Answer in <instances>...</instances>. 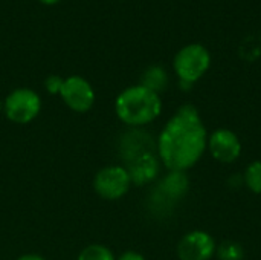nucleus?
<instances>
[{"instance_id":"nucleus-2","label":"nucleus","mask_w":261,"mask_h":260,"mask_svg":"<svg viewBox=\"0 0 261 260\" xmlns=\"http://www.w3.org/2000/svg\"><path fill=\"white\" fill-rule=\"evenodd\" d=\"M115 112L124 124L130 127H144L159 118L162 100L159 93L142 84L130 86L118 95Z\"/></svg>"},{"instance_id":"nucleus-10","label":"nucleus","mask_w":261,"mask_h":260,"mask_svg":"<svg viewBox=\"0 0 261 260\" xmlns=\"http://www.w3.org/2000/svg\"><path fill=\"white\" fill-rule=\"evenodd\" d=\"M159 164H161L159 158H156L150 152L133 158L130 169H127L132 184L144 185L154 181L159 175Z\"/></svg>"},{"instance_id":"nucleus-9","label":"nucleus","mask_w":261,"mask_h":260,"mask_svg":"<svg viewBox=\"0 0 261 260\" xmlns=\"http://www.w3.org/2000/svg\"><path fill=\"white\" fill-rule=\"evenodd\" d=\"M188 190H190V178L187 172L168 170V173L159 182L156 193L167 204H174L176 201L182 199L188 193Z\"/></svg>"},{"instance_id":"nucleus-6","label":"nucleus","mask_w":261,"mask_h":260,"mask_svg":"<svg viewBox=\"0 0 261 260\" xmlns=\"http://www.w3.org/2000/svg\"><path fill=\"white\" fill-rule=\"evenodd\" d=\"M217 242L205 230H193L184 234L176 247L179 260H213L216 257Z\"/></svg>"},{"instance_id":"nucleus-12","label":"nucleus","mask_w":261,"mask_h":260,"mask_svg":"<svg viewBox=\"0 0 261 260\" xmlns=\"http://www.w3.org/2000/svg\"><path fill=\"white\" fill-rule=\"evenodd\" d=\"M243 185L255 195H261V159H255L246 166L243 175Z\"/></svg>"},{"instance_id":"nucleus-1","label":"nucleus","mask_w":261,"mask_h":260,"mask_svg":"<svg viewBox=\"0 0 261 260\" xmlns=\"http://www.w3.org/2000/svg\"><path fill=\"white\" fill-rule=\"evenodd\" d=\"M208 130L199 110L185 104L167 121L158 138V158L167 170L188 172L206 153Z\"/></svg>"},{"instance_id":"nucleus-16","label":"nucleus","mask_w":261,"mask_h":260,"mask_svg":"<svg viewBox=\"0 0 261 260\" xmlns=\"http://www.w3.org/2000/svg\"><path fill=\"white\" fill-rule=\"evenodd\" d=\"M116 260H145V257L138 253V251H125L124 254H121Z\"/></svg>"},{"instance_id":"nucleus-4","label":"nucleus","mask_w":261,"mask_h":260,"mask_svg":"<svg viewBox=\"0 0 261 260\" xmlns=\"http://www.w3.org/2000/svg\"><path fill=\"white\" fill-rule=\"evenodd\" d=\"M41 110V100L32 89L20 87L12 90L5 100L6 118L15 124H28Z\"/></svg>"},{"instance_id":"nucleus-5","label":"nucleus","mask_w":261,"mask_h":260,"mask_svg":"<svg viewBox=\"0 0 261 260\" xmlns=\"http://www.w3.org/2000/svg\"><path fill=\"white\" fill-rule=\"evenodd\" d=\"M132 179L128 170L121 166H109L101 169L95 179L93 188L95 192L106 201H116L127 195L130 190Z\"/></svg>"},{"instance_id":"nucleus-17","label":"nucleus","mask_w":261,"mask_h":260,"mask_svg":"<svg viewBox=\"0 0 261 260\" xmlns=\"http://www.w3.org/2000/svg\"><path fill=\"white\" fill-rule=\"evenodd\" d=\"M17 260H46L44 257L38 256V254H23L20 256Z\"/></svg>"},{"instance_id":"nucleus-11","label":"nucleus","mask_w":261,"mask_h":260,"mask_svg":"<svg viewBox=\"0 0 261 260\" xmlns=\"http://www.w3.org/2000/svg\"><path fill=\"white\" fill-rule=\"evenodd\" d=\"M141 84L145 86L147 89L159 93V92H162L167 87V84H168V75H167V72H165L164 67H161V66H151V67H148L144 72L142 83Z\"/></svg>"},{"instance_id":"nucleus-8","label":"nucleus","mask_w":261,"mask_h":260,"mask_svg":"<svg viewBox=\"0 0 261 260\" xmlns=\"http://www.w3.org/2000/svg\"><path fill=\"white\" fill-rule=\"evenodd\" d=\"M60 95L69 109L78 113H84L92 109L95 103V92L90 83L78 75L69 77L63 81Z\"/></svg>"},{"instance_id":"nucleus-14","label":"nucleus","mask_w":261,"mask_h":260,"mask_svg":"<svg viewBox=\"0 0 261 260\" xmlns=\"http://www.w3.org/2000/svg\"><path fill=\"white\" fill-rule=\"evenodd\" d=\"M76 260H116L113 253L110 251V248H107L106 245H99V244H93L86 247Z\"/></svg>"},{"instance_id":"nucleus-15","label":"nucleus","mask_w":261,"mask_h":260,"mask_svg":"<svg viewBox=\"0 0 261 260\" xmlns=\"http://www.w3.org/2000/svg\"><path fill=\"white\" fill-rule=\"evenodd\" d=\"M63 81H64V80H61L60 77L52 75V77H49V78L46 80V89H47L49 92H52V93H60L61 86H63Z\"/></svg>"},{"instance_id":"nucleus-7","label":"nucleus","mask_w":261,"mask_h":260,"mask_svg":"<svg viewBox=\"0 0 261 260\" xmlns=\"http://www.w3.org/2000/svg\"><path fill=\"white\" fill-rule=\"evenodd\" d=\"M206 152L220 164H234L242 156L243 146L236 132L220 127L213 133H208Z\"/></svg>"},{"instance_id":"nucleus-18","label":"nucleus","mask_w":261,"mask_h":260,"mask_svg":"<svg viewBox=\"0 0 261 260\" xmlns=\"http://www.w3.org/2000/svg\"><path fill=\"white\" fill-rule=\"evenodd\" d=\"M41 3H44V5H54V3H57V2H60V0H40Z\"/></svg>"},{"instance_id":"nucleus-3","label":"nucleus","mask_w":261,"mask_h":260,"mask_svg":"<svg viewBox=\"0 0 261 260\" xmlns=\"http://www.w3.org/2000/svg\"><path fill=\"white\" fill-rule=\"evenodd\" d=\"M211 66V55L208 49L199 43H191L182 48L173 61L174 72L182 84L193 86L199 81Z\"/></svg>"},{"instance_id":"nucleus-13","label":"nucleus","mask_w":261,"mask_h":260,"mask_svg":"<svg viewBox=\"0 0 261 260\" xmlns=\"http://www.w3.org/2000/svg\"><path fill=\"white\" fill-rule=\"evenodd\" d=\"M216 257L219 260H243L245 250L239 242L225 241L220 245H217Z\"/></svg>"}]
</instances>
